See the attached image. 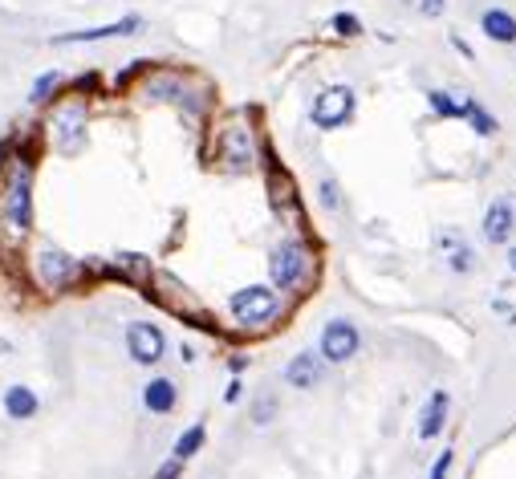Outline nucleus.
<instances>
[{
  "instance_id": "nucleus-1",
  "label": "nucleus",
  "mask_w": 516,
  "mask_h": 479,
  "mask_svg": "<svg viewBox=\"0 0 516 479\" xmlns=\"http://www.w3.org/2000/svg\"><path fill=\"white\" fill-rule=\"evenodd\" d=\"M33 232V159L13 154L0 183V235L13 244L29 240Z\"/></svg>"
},
{
  "instance_id": "nucleus-2",
  "label": "nucleus",
  "mask_w": 516,
  "mask_h": 479,
  "mask_svg": "<svg viewBox=\"0 0 516 479\" xmlns=\"http://www.w3.org/2000/svg\"><path fill=\"white\" fill-rule=\"evenodd\" d=\"M313 272H318V260H313L309 244L281 240L277 248L269 252V284L281 297H297V292L313 281Z\"/></svg>"
},
{
  "instance_id": "nucleus-3",
  "label": "nucleus",
  "mask_w": 516,
  "mask_h": 479,
  "mask_svg": "<svg viewBox=\"0 0 516 479\" xmlns=\"http://www.w3.org/2000/svg\"><path fill=\"white\" fill-rule=\"evenodd\" d=\"M281 309H285V297H281L272 284H248V289H240L228 297L232 321H236L240 329H253V333L269 329V325L281 317Z\"/></svg>"
},
{
  "instance_id": "nucleus-4",
  "label": "nucleus",
  "mask_w": 516,
  "mask_h": 479,
  "mask_svg": "<svg viewBox=\"0 0 516 479\" xmlns=\"http://www.w3.org/2000/svg\"><path fill=\"white\" fill-rule=\"evenodd\" d=\"M29 276H33V284L45 292H66L86 276V264L74 260L69 252L53 248V244H41V248L29 256Z\"/></svg>"
},
{
  "instance_id": "nucleus-5",
  "label": "nucleus",
  "mask_w": 516,
  "mask_h": 479,
  "mask_svg": "<svg viewBox=\"0 0 516 479\" xmlns=\"http://www.w3.org/2000/svg\"><path fill=\"white\" fill-rule=\"evenodd\" d=\"M216 159H220L224 170H232V175L256 170V134H253V126L240 122V114L232 122H224V130L216 134Z\"/></svg>"
},
{
  "instance_id": "nucleus-6",
  "label": "nucleus",
  "mask_w": 516,
  "mask_h": 479,
  "mask_svg": "<svg viewBox=\"0 0 516 479\" xmlns=\"http://www.w3.org/2000/svg\"><path fill=\"white\" fill-rule=\"evenodd\" d=\"M143 94H147L151 102H175L188 114H204V106H207V97L196 94L191 81L183 78L180 69H155L147 81H143Z\"/></svg>"
},
{
  "instance_id": "nucleus-7",
  "label": "nucleus",
  "mask_w": 516,
  "mask_h": 479,
  "mask_svg": "<svg viewBox=\"0 0 516 479\" xmlns=\"http://www.w3.org/2000/svg\"><path fill=\"white\" fill-rule=\"evenodd\" d=\"M50 138L61 154H78L86 146V106L82 102H61L50 118Z\"/></svg>"
},
{
  "instance_id": "nucleus-8",
  "label": "nucleus",
  "mask_w": 516,
  "mask_h": 479,
  "mask_svg": "<svg viewBox=\"0 0 516 479\" xmlns=\"http://www.w3.org/2000/svg\"><path fill=\"white\" fill-rule=\"evenodd\" d=\"M362 349V333L354 321H346V317H334V321L321 325V362L329 365H346L350 357H358Z\"/></svg>"
},
{
  "instance_id": "nucleus-9",
  "label": "nucleus",
  "mask_w": 516,
  "mask_h": 479,
  "mask_svg": "<svg viewBox=\"0 0 516 479\" xmlns=\"http://www.w3.org/2000/svg\"><path fill=\"white\" fill-rule=\"evenodd\" d=\"M313 126L318 130H337L354 118V89L350 86H329L313 97V110H309Z\"/></svg>"
},
{
  "instance_id": "nucleus-10",
  "label": "nucleus",
  "mask_w": 516,
  "mask_h": 479,
  "mask_svg": "<svg viewBox=\"0 0 516 479\" xmlns=\"http://www.w3.org/2000/svg\"><path fill=\"white\" fill-rule=\"evenodd\" d=\"M151 297L159 300L163 309H171L175 317H183V321H204V309L196 305V297H191L188 289H183L180 281H175L171 272H155L151 276Z\"/></svg>"
},
{
  "instance_id": "nucleus-11",
  "label": "nucleus",
  "mask_w": 516,
  "mask_h": 479,
  "mask_svg": "<svg viewBox=\"0 0 516 479\" xmlns=\"http://www.w3.org/2000/svg\"><path fill=\"white\" fill-rule=\"evenodd\" d=\"M126 354L139 365H159L167 354V333L155 321H131L126 325Z\"/></svg>"
},
{
  "instance_id": "nucleus-12",
  "label": "nucleus",
  "mask_w": 516,
  "mask_h": 479,
  "mask_svg": "<svg viewBox=\"0 0 516 479\" xmlns=\"http://www.w3.org/2000/svg\"><path fill=\"white\" fill-rule=\"evenodd\" d=\"M512 232H516V203L508 199V195H496L480 219V235H484V244H492V248H504Z\"/></svg>"
},
{
  "instance_id": "nucleus-13",
  "label": "nucleus",
  "mask_w": 516,
  "mask_h": 479,
  "mask_svg": "<svg viewBox=\"0 0 516 479\" xmlns=\"http://www.w3.org/2000/svg\"><path fill=\"white\" fill-rule=\"evenodd\" d=\"M143 29V16H123L115 24H98V29H78L53 37V45H94V41H115V37H134Z\"/></svg>"
},
{
  "instance_id": "nucleus-14",
  "label": "nucleus",
  "mask_w": 516,
  "mask_h": 479,
  "mask_svg": "<svg viewBox=\"0 0 516 479\" xmlns=\"http://www.w3.org/2000/svg\"><path fill=\"white\" fill-rule=\"evenodd\" d=\"M447 410H451V394H447V390H431V394H427V402H423V410H419L415 435L423 438V443L439 438L443 427H447Z\"/></svg>"
},
{
  "instance_id": "nucleus-15",
  "label": "nucleus",
  "mask_w": 516,
  "mask_h": 479,
  "mask_svg": "<svg viewBox=\"0 0 516 479\" xmlns=\"http://www.w3.org/2000/svg\"><path fill=\"white\" fill-rule=\"evenodd\" d=\"M321 373H326V362H321V354L313 357L309 349L305 354H293L285 362V370H281V378H285V386L293 390H313L321 382Z\"/></svg>"
},
{
  "instance_id": "nucleus-16",
  "label": "nucleus",
  "mask_w": 516,
  "mask_h": 479,
  "mask_svg": "<svg viewBox=\"0 0 516 479\" xmlns=\"http://www.w3.org/2000/svg\"><path fill=\"white\" fill-rule=\"evenodd\" d=\"M110 276H118V281L134 284V289H151L155 264H151L143 252H118V256L110 260Z\"/></svg>"
},
{
  "instance_id": "nucleus-17",
  "label": "nucleus",
  "mask_w": 516,
  "mask_h": 479,
  "mask_svg": "<svg viewBox=\"0 0 516 479\" xmlns=\"http://www.w3.org/2000/svg\"><path fill=\"white\" fill-rule=\"evenodd\" d=\"M143 406H147L151 414H171L175 406H180V386H175L171 378H151L147 386H143Z\"/></svg>"
},
{
  "instance_id": "nucleus-18",
  "label": "nucleus",
  "mask_w": 516,
  "mask_h": 479,
  "mask_svg": "<svg viewBox=\"0 0 516 479\" xmlns=\"http://www.w3.org/2000/svg\"><path fill=\"white\" fill-rule=\"evenodd\" d=\"M0 406H5V414H9L13 422H29L37 410H41V398H37V390H29V386H9Z\"/></svg>"
},
{
  "instance_id": "nucleus-19",
  "label": "nucleus",
  "mask_w": 516,
  "mask_h": 479,
  "mask_svg": "<svg viewBox=\"0 0 516 479\" xmlns=\"http://www.w3.org/2000/svg\"><path fill=\"white\" fill-rule=\"evenodd\" d=\"M480 32L488 41H496V45H512L516 41V16L508 13V8H488V13L480 16Z\"/></svg>"
},
{
  "instance_id": "nucleus-20",
  "label": "nucleus",
  "mask_w": 516,
  "mask_h": 479,
  "mask_svg": "<svg viewBox=\"0 0 516 479\" xmlns=\"http://www.w3.org/2000/svg\"><path fill=\"white\" fill-rule=\"evenodd\" d=\"M204 443H207V427H204V422H191V427L183 430L180 438H175L171 455H175V459H183V463H188L191 455H199V451H204Z\"/></svg>"
},
{
  "instance_id": "nucleus-21",
  "label": "nucleus",
  "mask_w": 516,
  "mask_h": 479,
  "mask_svg": "<svg viewBox=\"0 0 516 479\" xmlns=\"http://www.w3.org/2000/svg\"><path fill=\"white\" fill-rule=\"evenodd\" d=\"M427 106H431V114H439V118H464V97L447 94V89H427Z\"/></svg>"
},
{
  "instance_id": "nucleus-22",
  "label": "nucleus",
  "mask_w": 516,
  "mask_h": 479,
  "mask_svg": "<svg viewBox=\"0 0 516 479\" xmlns=\"http://www.w3.org/2000/svg\"><path fill=\"white\" fill-rule=\"evenodd\" d=\"M464 118L472 122V130H475V134H480V138H492V134H496V130H500V122L492 118V114L484 110V106L475 102V97H464Z\"/></svg>"
},
{
  "instance_id": "nucleus-23",
  "label": "nucleus",
  "mask_w": 516,
  "mask_h": 479,
  "mask_svg": "<svg viewBox=\"0 0 516 479\" xmlns=\"http://www.w3.org/2000/svg\"><path fill=\"white\" fill-rule=\"evenodd\" d=\"M58 89H61V73L50 69V73H41V78L33 81V89H29V102H33V106H50Z\"/></svg>"
},
{
  "instance_id": "nucleus-24",
  "label": "nucleus",
  "mask_w": 516,
  "mask_h": 479,
  "mask_svg": "<svg viewBox=\"0 0 516 479\" xmlns=\"http://www.w3.org/2000/svg\"><path fill=\"white\" fill-rule=\"evenodd\" d=\"M443 260H447V268H451V272H459V276L472 272V268H475V252L464 248V244H456V248H451Z\"/></svg>"
},
{
  "instance_id": "nucleus-25",
  "label": "nucleus",
  "mask_w": 516,
  "mask_h": 479,
  "mask_svg": "<svg viewBox=\"0 0 516 479\" xmlns=\"http://www.w3.org/2000/svg\"><path fill=\"white\" fill-rule=\"evenodd\" d=\"M318 203H321L326 211H337V207H342V195H337V179H334V175H326V179L318 183Z\"/></svg>"
},
{
  "instance_id": "nucleus-26",
  "label": "nucleus",
  "mask_w": 516,
  "mask_h": 479,
  "mask_svg": "<svg viewBox=\"0 0 516 479\" xmlns=\"http://www.w3.org/2000/svg\"><path fill=\"white\" fill-rule=\"evenodd\" d=\"M272 419H277V398H272V394L256 398V402H253V422H256V427H269Z\"/></svg>"
},
{
  "instance_id": "nucleus-27",
  "label": "nucleus",
  "mask_w": 516,
  "mask_h": 479,
  "mask_svg": "<svg viewBox=\"0 0 516 479\" xmlns=\"http://www.w3.org/2000/svg\"><path fill=\"white\" fill-rule=\"evenodd\" d=\"M334 32L337 37H362V21L354 13H337L334 16Z\"/></svg>"
},
{
  "instance_id": "nucleus-28",
  "label": "nucleus",
  "mask_w": 516,
  "mask_h": 479,
  "mask_svg": "<svg viewBox=\"0 0 516 479\" xmlns=\"http://www.w3.org/2000/svg\"><path fill=\"white\" fill-rule=\"evenodd\" d=\"M451 463H456V455H451V451H443V455H439V459H435V463H431V471H427V479H447Z\"/></svg>"
},
{
  "instance_id": "nucleus-29",
  "label": "nucleus",
  "mask_w": 516,
  "mask_h": 479,
  "mask_svg": "<svg viewBox=\"0 0 516 479\" xmlns=\"http://www.w3.org/2000/svg\"><path fill=\"white\" fill-rule=\"evenodd\" d=\"M180 475H183V459H175V455H171L167 463H159V471L151 479H180Z\"/></svg>"
},
{
  "instance_id": "nucleus-30",
  "label": "nucleus",
  "mask_w": 516,
  "mask_h": 479,
  "mask_svg": "<svg viewBox=\"0 0 516 479\" xmlns=\"http://www.w3.org/2000/svg\"><path fill=\"white\" fill-rule=\"evenodd\" d=\"M240 398H244V382L232 378V382H228V390H224V402H240Z\"/></svg>"
},
{
  "instance_id": "nucleus-31",
  "label": "nucleus",
  "mask_w": 516,
  "mask_h": 479,
  "mask_svg": "<svg viewBox=\"0 0 516 479\" xmlns=\"http://www.w3.org/2000/svg\"><path fill=\"white\" fill-rule=\"evenodd\" d=\"M13 154H17L13 151V138H0V175H5V167L13 162Z\"/></svg>"
},
{
  "instance_id": "nucleus-32",
  "label": "nucleus",
  "mask_w": 516,
  "mask_h": 479,
  "mask_svg": "<svg viewBox=\"0 0 516 479\" xmlns=\"http://www.w3.org/2000/svg\"><path fill=\"white\" fill-rule=\"evenodd\" d=\"M228 370H232V378H240V373L248 370V357L244 354H228Z\"/></svg>"
},
{
  "instance_id": "nucleus-33",
  "label": "nucleus",
  "mask_w": 516,
  "mask_h": 479,
  "mask_svg": "<svg viewBox=\"0 0 516 479\" xmlns=\"http://www.w3.org/2000/svg\"><path fill=\"white\" fill-rule=\"evenodd\" d=\"M443 5H447V0H423V16H443Z\"/></svg>"
},
{
  "instance_id": "nucleus-34",
  "label": "nucleus",
  "mask_w": 516,
  "mask_h": 479,
  "mask_svg": "<svg viewBox=\"0 0 516 479\" xmlns=\"http://www.w3.org/2000/svg\"><path fill=\"white\" fill-rule=\"evenodd\" d=\"M508 268H512V272H516V244H512V248H508Z\"/></svg>"
}]
</instances>
